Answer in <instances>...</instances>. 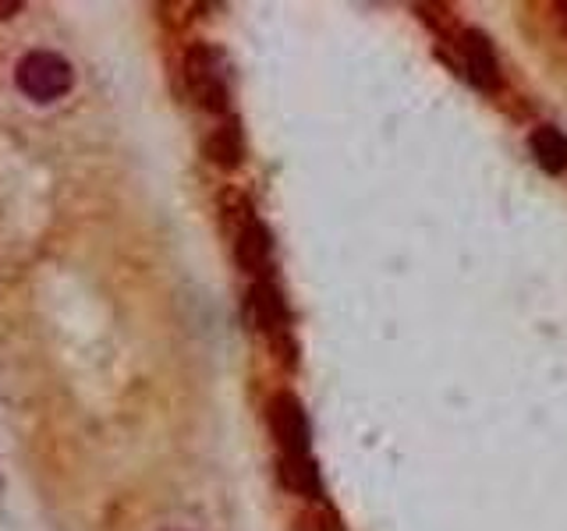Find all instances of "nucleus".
Here are the masks:
<instances>
[{
	"instance_id": "nucleus-10",
	"label": "nucleus",
	"mask_w": 567,
	"mask_h": 531,
	"mask_svg": "<svg viewBox=\"0 0 567 531\" xmlns=\"http://www.w3.org/2000/svg\"><path fill=\"white\" fill-rule=\"evenodd\" d=\"M22 11V0H0V19H14Z\"/></svg>"
},
{
	"instance_id": "nucleus-9",
	"label": "nucleus",
	"mask_w": 567,
	"mask_h": 531,
	"mask_svg": "<svg viewBox=\"0 0 567 531\" xmlns=\"http://www.w3.org/2000/svg\"><path fill=\"white\" fill-rule=\"evenodd\" d=\"M280 478H284V486H291L294 493H305V496L320 493V475H316V464L309 461V454L305 457H284Z\"/></svg>"
},
{
	"instance_id": "nucleus-7",
	"label": "nucleus",
	"mask_w": 567,
	"mask_h": 531,
	"mask_svg": "<svg viewBox=\"0 0 567 531\" xmlns=\"http://www.w3.org/2000/svg\"><path fill=\"white\" fill-rule=\"evenodd\" d=\"M252 312H256V323L266 333H280L284 327H288V309H284L277 287H270V284L252 287Z\"/></svg>"
},
{
	"instance_id": "nucleus-4",
	"label": "nucleus",
	"mask_w": 567,
	"mask_h": 531,
	"mask_svg": "<svg viewBox=\"0 0 567 531\" xmlns=\"http://www.w3.org/2000/svg\"><path fill=\"white\" fill-rule=\"evenodd\" d=\"M270 429L284 450V457L309 454V418L302 411V400L294 394H277L270 400Z\"/></svg>"
},
{
	"instance_id": "nucleus-6",
	"label": "nucleus",
	"mask_w": 567,
	"mask_h": 531,
	"mask_svg": "<svg viewBox=\"0 0 567 531\" xmlns=\"http://www.w3.org/2000/svg\"><path fill=\"white\" fill-rule=\"evenodd\" d=\"M532 153H535V164L549 174H560L567 167V135L557 132V128H535L532 132Z\"/></svg>"
},
{
	"instance_id": "nucleus-8",
	"label": "nucleus",
	"mask_w": 567,
	"mask_h": 531,
	"mask_svg": "<svg viewBox=\"0 0 567 531\" xmlns=\"http://www.w3.org/2000/svg\"><path fill=\"white\" fill-rule=\"evenodd\" d=\"M242 132H238V124H220L216 132L207 139V156L213 159L216 167H224V170H234L242 164Z\"/></svg>"
},
{
	"instance_id": "nucleus-5",
	"label": "nucleus",
	"mask_w": 567,
	"mask_h": 531,
	"mask_svg": "<svg viewBox=\"0 0 567 531\" xmlns=\"http://www.w3.org/2000/svg\"><path fill=\"white\" fill-rule=\"evenodd\" d=\"M270 248H274L270 231H266L259 220L248 217V220L242 223V231H238V241H234V255H238L242 269H248V273H263L266 263H270Z\"/></svg>"
},
{
	"instance_id": "nucleus-2",
	"label": "nucleus",
	"mask_w": 567,
	"mask_h": 531,
	"mask_svg": "<svg viewBox=\"0 0 567 531\" xmlns=\"http://www.w3.org/2000/svg\"><path fill=\"white\" fill-rule=\"evenodd\" d=\"M185 86L196 96L199 107L213 110V114H224L227 110V78L213 46L199 43L185 54Z\"/></svg>"
},
{
	"instance_id": "nucleus-11",
	"label": "nucleus",
	"mask_w": 567,
	"mask_h": 531,
	"mask_svg": "<svg viewBox=\"0 0 567 531\" xmlns=\"http://www.w3.org/2000/svg\"><path fill=\"white\" fill-rule=\"evenodd\" d=\"M554 14H557V25L564 29V36H567V0H564V4H557V8H554Z\"/></svg>"
},
{
	"instance_id": "nucleus-1",
	"label": "nucleus",
	"mask_w": 567,
	"mask_h": 531,
	"mask_svg": "<svg viewBox=\"0 0 567 531\" xmlns=\"http://www.w3.org/2000/svg\"><path fill=\"white\" fill-rule=\"evenodd\" d=\"M14 82L19 89L36 103H54L75 86V71L68 57H60L54 51H29L19 68H14Z\"/></svg>"
},
{
	"instance_id": "nucleus-3",
	"label": "nucleus",
	"mask_w": 567,
	"mask_h": 531,
	"mask_svg": "<svg viewBox=\"0 0 567 531\" xmlns=\"http://www.w3.org/2000/svg\"><path fill=\"white\" fill-rule=\"evenodd\" d=\"M447 43L458 51L462 71L468 75V82L479 86L482 92H493L497 82H500V68H497L490 40H486L479 29H458V32H454V40H447Z\"/></svg>"
}]
</instances>
